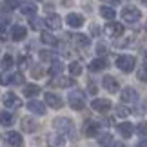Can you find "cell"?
Segmentation results:
<instances>
[{"label": "cell", "instance_id": "obj_1", "mask_svg": "<svg viewBox=\"0 0 147 147\" xmlns=\"http://www.w3.org/2000/svg\"><path fill=\"white\" fill-rule=\"evenodd\" d=\"M140 16H142V13H140V9L134 7V5H125V7L122 9V18H123V22H127V24L138 22Z\"/></svg>", "mask_w": 147, "mask_h": 147}, {"label": "cell", "instance_id": "obj_2", "mask_svg": "<svg viewBox=\"0 0 147 147\" xmlns=\"http://www.w3.org/2000/svg\"><path fill=\"white\" fill-rule=\"evenodd\" d=\"M134 64H136V60H134V56H131V55H122V56L116 58L118 69L123 71V73H131L134 69Z\"/></svg>", "mask_w": 147, "mask_h": 147}, {"label": "cell", "instance_id": "obj_3", "mask_svg": "<svg viewBox=\"0 0 147 147\" xmlns=\"http://www.w3.org/2000/svg\"><path fill=\"white\" fill-rule=\"evenodd\" d=\"M69 105H71V109H75V111H82L84 107H86V96H84L80 91L71 93L69 94Z\"/></svg>", "mask_w": 147, "mask_h": 147}, {"label": "cell", "instance_id": "obj_4", "mask_svg": "<svg viewBox=\"0 0 147 147\" xmlns=\"http://www.w3.org/2000/svg\"><path fill=\"white\" fill-rule=\"evenodd\" d=\"M53 125H55V129L60 134H69L73 131V122L69 120V118H56V120L53 122Z\"/></svg>", "mask_w": 147, "mask_h": 147}, {"label": "cell", "instance_id": "obj_5", "mask_svg": "<svg viewBox=\"0 0 147 147\" xmlns=\"http://www.w3.org/2000/svg\"><path fill=\"white\" fill-rule=\"evenodd\" d=\"M2 102H4V105L7 107V109H18V107L22 105V100L16 96L15 93H5Z\"/></svg>", "mask_w": 147, "mask_h": 147}, {"label": "cell", "instance_id": "obj_6", "mask_svg": "<svg viewBox=\"0 0 147 147\" xmlns=\"http://www.w3.org/2000/svg\"><path fill=\"white\" fill-rule=\"evenodd\" d=\"M91 107L98 113H107L113 107V104H111V100H107V98H94L91 102Z\"/></svg>", "mask_w": 147, "mask_h": 147}, {"label": "cell", "instance_id": "obj_7", "mask_svg": "<svg viewBox=\"0 0 147 147\" xmlns=\"http://www.w3.org/2000/svg\"><path fill=\"white\" fill-rule=\"evenodd\" d=\"M105 33H107L109 36H122L123 26L120 24V22H113V20H109V24L105 26Z\"/></svg>", "mask_w": 147, "mask_h": 147}, {"label": "cell", "instance_id": "obj_8", "mask_svg": "<svg viewBox=\"0 0 147 147\" xmlns=\"http://www.w3.org/2000/svg\"><path fill=\"white\" fill-rule=\"evenodd\" d=\"M20 125H22V129H24L26 133H35L36 129H38L36 120H35V118H31V116H24V118H22V122H20Z\"/></svg>", "mask_w": 147, "mask_h": 147}, {"label": "cell", "instance_id": "obj_9", "mask_svg": "<svg viewBox=\"0 0 147 147\" xmlns=\"http://www.w3.org/2000/svg\"><path fill=\"white\" fill-rule=\"evenodd\" d=\"M44 22H46V26L49 27V29H60V27H62V18L58 15H55V13L47 15Z\"/></svg>", "mask_w": 147, "mask_h": 147}, {"label": "cell", "instance_id": "obj_10", "mask_svg": "<svg viewBox=\"0 0 147 147\" xmlns=\"http://www.w3.org/2000/svg\"><path fill=\"white\" fill-rule=\"evenodd\" d=\"M46 104H47L49 107H53V109H60V107L64 105V102H62V98L58 96V94L47 93V94H46Z\"/></svg>", "mask_w": 147, "mask_h": 147}, {"label": "cell", "instance_id": "obj_11", "mask_svg": "<svg viewBox=\"0 0 147 147\" xmlns=\"http://www.w3.org/2000/svg\"><path fill=\"white\" fill-rule=\"evenodd\" d=\"M102 84H104L105 91H109V93H116L118 89H120V86H118V80H116L115 76H105L104 80H102Z\"/></svg>", "mask_w": 147, "mask_h": 147}, {"label": "cell", "instance_id": "obj_12", "mask_svg": "<svg viewBox=\"0 0 147 147\" xmlns=\"http://www.w3.org/2000/svg\"><path fill=\"white\" fill-rule=\"evenodd\" d=\"M67 26H71V27H82L84 26V16L82 15H78V13H69L67 15Z\"/></svg>", "mask_w": 147, "mask_h": 147}, {"label": "cell", "instance_id": "obj_13", "mask_svg": "<svg viewBox=\"0 0 147 147\" xmlns=\"http://www.w3.org/2000/svg\"><path fill=\"white\" fill-rule=\"evenodd\" d=\"M27 109H29L31 113H35V115H46V105L42 104V102H38V100H31L29 104H27Z\"/></svg>", "mask_w": 147, "mask_h": 147}, {"label": "cell", "instance_id": "obj_14", "mask_svg": "<svg viewBox=\"0 0 147 147\" xmlns=\"http://www.w3.org/2000/svg\"><path fill=\"white\" fill-rule=\"evenodd\" d=\"M122 102H125V104H131V102H136V91H134L133 87H125L120 94Z\"/></svg>", "mask_w": 147, "mask_h": 147}, {"label": "cell", "instance_id": "obj_15", "mask_svg": "<svg viewBox=\"0 0 147 147\" xmlns=\"http://www.w3.org/2000/svg\"><path fill=\"white\" fill-rule=\"evenodd\" d=\"M26 35H27V31H26V27H24V26H15V27H13V31H11V38H13L15 42L24 40Z\"/></svg>", "mask_w": 147, "mask_h": 147}, {"label": "cell", "instance_id": "obj_16", "mask_svg": "<svg viewBox=\"0 0 147 147\" xmlns=\"http://www.w3.org/2000/svg\"><path fill=\"white\" fill-rule=\"evenodd\" d=\"M18 7L22 11V15H26V16H35V13H36V5L33 2H24V4H20Z\"/></svg>", "mask_w": 147, "mask_h": 147}, {"label": "cell", "instance_id": "obj_17", "mask_svg": "<svg viewBox=\"0 0 147 147\" xmlns=\"http://www.w3.org/2000/svg\"><path fill=\"white\" fill-rule=\"evenodd\" d=\"M5 142L9 145H22L24 144V138H22V134L11 131V133H7V136H5Z\"/></svg>", "mask_w": 147, "mask_h": 147}, {"label": "cell", "instance_id": "obj_18", "mask_svg": "<svg viewBox=\"0 0 147 147\" xmlns=\"http://www.w3.org/2000/svg\"><path fill=\"white\" fill-rule=\"evenodd\" d=\"M118 133H120L123 138H131L133 136V123H129V122L118 123Z\"/></svg>", "mask_w": 147, "mask_h": 147}, {"label": "cell", "instance_id": "obj_19", "mask_svg": "<svg viewBox=\"0 0 147 147\" xmlns=\"http://www.w3.org/2000/svg\"><path fill=\"white\" fill-rule=\"evenodd\" d=\"M84 133H86V136H89V138L96 136V133H98V123H96V122H86V125H84Z\"/></svg>", "mask_w": 147, "mask_h": 147}, {"label": "cell", "instance_id": "obj_20", "mask_svg": "<svg viewBox=\"0 0 147 147\" xmlns=\"http://www.w3.org/2000/svg\"><path fill=\"white\" fill-rule=\"evenodd\" d=\"M107 67V62L104 58H96V60H93L91 62V65H89V69H91L93 73H98V71H104Z\"/></svg>", "mask_w": 147, "mask_h": 147}, {"label": "cell", "instance_id": "obj_21", "mask_svg": "<svg viewBox=\"0 0 147 147\" xmlns=\"http://www.w3.org/2000/svg\"><path fill=\"white\" fill-rule=\"evenodd\" d=\"M38 93H40V87L35 86V84H27V86H24V96L33 98V96H36Z\"/></svg>", "mask_w": 147, "mask_h": 147}, {"label": "cell", "instance_id": "obj_22", "mask_svg": "<svg viewBox=\"0 0 147 147\" xmlns=\"http://www.w3.org/2000/svg\"><path fill=\"white\" fill-rule=\"evenodd\" d=\"M73 82L71 78H64V76H60V78H56V80H53L51 82V86L53 87H69V86H73Z\"/></svg>", "mask_w": 147, "mask_h": 147}, {"label": "cell", "instance_id": "obj_23", "mask_svg": "<svg viewBox=\"0 0 147 147\" xmlns=\"http://www.w3.org/2000/svg\"><path fill=\"white\" fill-rule=\"evenodd\" d=\"M100 15L104 16V18H107V20H115V16H116V11L113 9V7L102 5V7H100Z\"/></svg>", "mask_w": 147, "mask_h": 147}, {"label": "cell", "instance_id": "obj_24", "mask_svg": "<svg viewBox=\"0 0 147 147\" xmlns=\"http://www.w3.org/2000/svg\"><path fill=\"white\" fill-rule=\"evenodd\" d=\"M62 69H64L62 62L55 60L53 64H51V67H49V75H51V76H56V75H60V73H62Z\"/></svg>", "mask_w": 147, "mask_h": 147}, {"label": "cell", "instance_id": "obj_25", "mask_svg": "<svg viewBox=\"0 0 147 147\" xmlns=\"http://www.w3.org/2000/svg\"><path fill=\"white\" fill-rule=\"evenodd\" d=\"M18 5H20L18 0H5V2L0 5V9L2 11H13L15 7H18Z\"/></svg>", "mask_w": 147, "mask_h": 147}, {"label": "cell", "instance_id": "obj_26", "mask_svg": "<svg viewBox=\"0 0 147 147\" xmlns=\"http://www.w3.org/2000/svg\"><path fill=\"white\" fill-rule=\"evenodd\" d=\"M0 123H2L4 127L13 125V115H11V113H2V115H0Z\"/></svg>", "mask_w": 147, "mask_h": 147}, {"label": "cell", "instance_id": "obj_27", "mask_svg": "<svg viewBox=\"0 0 147 147\" xmlns=\"http://www.w3.org/2000/svg\"><path fill=\"white\" fill-rule=\"evenodd\" d=\"M73 36H75V42H76L80 47H87L89 44H91L89 36H86V35H73Z\"/></svg>", "mask_w": 147, "mask_h": 147}, {"label": "cell", "instance_id": "obj_28", "mask_svg": "<svg viewBox=\"0 0 147 147\" xmlns=\"http://www.w3.org/2000/svg\"><path fill=\"white\" fill-rule=\"evenodd\" d=\"M69 73L73 76L82 75V64H80V62H71V64H69Z\"/></svg>", "mask_w": 147, "mask_h": 147}, {"label": "cell", "instance_id": "obj_29", "mask_svg": "<svg viewBox=\"0 0 147 147\" xmlns=\"http://www.w3.org/2000/svg\"><path fill=\"white\" fill-rule=\"evenodd\" d=\"M40 38H42V42H44V44H49V46H56V38L51 35V33H47V31H44Z\"/></svg>", "mask_w": 147, "mask_h": 147}, {"label": "cell", "instance_id": "obj_30", "mask_svg": "<svg viewBox=\"0 0 147 147\" xmlns=\"http://www.w3.org/2000/svg\"><path fill=\"white\" fill-rule=\"evenodd\" d=\"M98 144L100 145H113V136L111 134H102L98 138Z\"/></svg>", "mask_w": 147, "mask_h": 147}, {"label": "cell", "instance_id": "obj_31", "mask_svg": "<svg viewBox=\"0 0 147 147\" xmlns=\"http://www.w3.org/2000/svg\"><path fill=\"white\" fill-rule=\"evenodd\" d=\"M136 133L140 136H147V122H140L136 125Z\"/></svg>", "mask_w": 147, "mask_h": 147}, {"label": "cell", "instance_id": "obj_32", "mask_svg": "<svg viewBox=\"0 0 147 147\" xmlns=\"http://www.w3.org/2000/svg\"><path fill=\"white\" fill-rule=\"evenodd\" d=\"M11 65H13V56H11V55H5L4 58H2V67H4V69H9Z\"/></svg>", "mask_w": 147, "mask_h": 147}, {"label": "cell", "instance_id": "obj_33", "mask_svg": "<svg viewBox=\"0 0 147 147\" xmlns=\"http://www.w3.org/2000/svg\"><path fill=\"white\" fill-rule=\"evenodd\" d=\"M138 80L147 82V64H144L142 67H140V71H138Z\"/></svg>", "mask_w": 147, "mask_h": 147}, {"label": "cell", "instance_id": "obj_34", "mask_svg": "<svg viewBox=\"0 0 147 147\" xmlns=\"http://www.w3.org/2000/svg\"><path fill=\"white\" fill-rule=\"evenodd\" d=\"M24 82V76L20 75V73H15V75H11V84H16V86H18V84H22Z\"/></svg>", "mask_w": 147, "mask_h": 147}, {"label": "cell", "instance_id": "obj_35", "mask_svg": "<svg viewBox=\"0 0 147 147\" xmlns=\"http://www.w3.org/2000/svg\"><path fill=\"white\" fill-rule=\"evenodd\" d=\"M40 58L44 62H46V60H53V51H46V49L40 51Z\"/></svg>", "mask_w": 147, "mask_h": 147}, {"label": "cell", "instance_id": "obj_36", "mask_svg": "<svg viewBox=\"0 0 147 147\" xmlns=\"http://www.w3.org/2000/svg\"><path fill=\"white\" fill-rule=\"evenodd\" d=\"M31 75H33V78H40L44 75V69H42V67H33V69H31Z\"/></svg>", "mask_w": 147, "mask_h": 147}, {"label": "cell", "instance_id": "obj_37", "mask_svg": "<svg viewBox=\"0 0 147 147\" xmlns=\"http://www.w3.org/2000/svg\"><path fill=\"white\" fill-rule=\"evenodd\" d=\"M116 115H118V116H120V118H125V116L129 115V111L125 109V107H122V105H118V107H116Z\"/></svg>", "mask_w": 147, "mask_h": 147}, {"label": "cell", "instance_id": "obj_38", "mask_svg": "<svg viewBox=\"0 0 147 147\" xmlns=\"http://www.w3.org/2000/svg\"><path fill=\"white\" fill-rule=\"evenodd\" d=\"M0 84H2V86H7V84H11V75L4 73V75L0 76Z\"/></svg>", "mask_w": 147, "mask_h": 147}, {"label": "cell", "instance_id": "obj_39", "mask_svg": "<svg viewBox=\"0 0 147 147\" xmlns=\"http://www.w3.org/2000/svg\"><path fill=\"white\" fill-rule=\"evenodd\" d=\"M40 24H42V20H36V18H33V16H31V27H33V29H38Z\"/></svg>", "mask_w": 147, "mask_h": 147}, {"label": "cell", "instance_id": "obj_40", "mask_svg": "<svg viewBox=\"0 0 147 147\" xmlns=\"http://www.w3.org/2000/svg\"><path fill=\"white\" fill-rule=\"evenodd\" d=\"M96 53L98 55H105V44H98V46H96Z\"/></svg>", "mask_w": 147, "mask_h": 147}, {"label": "cell", "instance_id": "obj_41", "mask_svg": "<svg viewBox=\"0 0 147 147\" xmlns=\"http://www.w3.org/2000/svg\"><path fill=\"white\" fill-rule=\"evenodd\" d=\"M9 26V18H5V16H0V27H7Z\"/></svg>", "mask_w": 147, "mask_h": 147}, {"label": "cell", "instance_id": "obj_42", "mask_svg": "<svg viewBox=\"0 0 147 147\" xmlns=\"http://www.w3.org/2000/svg\"><path fill=\"white\" fill-rule=\"evenodd\" d=\"M89 91H91L93 94H96V91H98V87L94 86V82H89Z\"/></svg>", "mask_w": 147, "mask_h": 147}, {"label": "cell", "instance_id": "obj_43", "mask_svg": "<svg viewBox=\"0 0 147 147\" xmlns=\"http://www.w3.org/2000/svg\"><path fill=\"white\" fill-rule=\"evenodd\" d=\"M5 38H7V36H5V33L0 29V40H5Z\"/></svg>", "mask_w": 147, "mask_h": 147}, {"label": "cell", "instance_id": "obj_44", "mask_svg": "<svg viewBox=\"0 0 147 147\" xmlns=\"http://www.w3.org/2000/svg\"><path fill=\"white\" fill-rule=\"evenodd\" d=\"M138 145H142V147H147V140H140Z\"/></svg>", "mask_w": 147, "mask_h": 147}, {"label": "cell", "instance_id": "obj_45", "mask_svg": "<svg viewBox=\"0 0 147 147\" xmlns=\"http://www.w3.org/2000/svg\"><path fill=\"white\" fill-rule=\"evenodd\" d=\"M107 2H113V4H118V2H120V0H107Z\"/></svg>", "mask_w": 147, "mask_h": 147}, {"label": "cell", "instance_id": "obj_46", "mask_svg": "<svg viewBox=\"0 0 147 147\" xmlns=\"http://www.w3.org/2000/svg\"><path fill=\"white\" fill-rule=\"evenodd\" d=\"M145 64H147V53H145Z\"/></svg>", "mask_w": 147, "mask_h": 147}, {"label": "cell", "instance_id": "obj_47", "mask_svg": "<svg viewBox=\"0 0 147 147\" xmlns=\"http://www.w3.org/2000/svg\"><path fill=\"white\" fill-rule=\"evenodd\" d=\"M145 29H147V24H145Z\"/></svg>", "mask_w": 147, "mask_h": 147}]
</instances>
